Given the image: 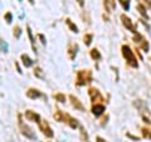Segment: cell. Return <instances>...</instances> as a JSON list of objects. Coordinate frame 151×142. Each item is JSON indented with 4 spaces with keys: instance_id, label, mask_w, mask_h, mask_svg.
I'll return each instance as SVG.
<instances>
[{
    "instance_id": "10",
    "label": "cell",
    "mask_w": 151,
    "mask_h": 142,
    "mask_svg": "<svg viewBox=\"0 0 151 142\" xmlns=\"http://www.w3.org/2000/svg\"><path fill=\"white\" fill-rule=\"evenodd\" d=\"M105 111H106V107L103 103H94V105H92V113L96 117H100Z\"/></svg>"
},
{
    "instance_id": "5",
    "label": "cell",
    "mask_w": 151,
    "mask_h": 142,
    "mask_svg": "<svg viewBox=\"0 0 151 142\" xmlns=\"http://www.w3.org/2000/svg\"><path fill=\"white\" fill-rule=\"evenodd\" d=\"M38 126H39V130L43 132V133L47 136V137H49V138H52V137L54 136V133H53V130L50 128V126H49V123L47 122L45 120H40L39 122H38Z\"/></svg>"
},
{
    "instance_id": "19",
    "label": "cell",
    "mask_w": 151,
    "mask_h": 142,
    "mask_svg": "<svg viewBox=\"0 0 151 142\" xmlns=\"http://www.w3.org/2000/svg\"><path fill=\"white\" fill-rule=\"evenodd\" d=\"M91 57H92L93 60H100V59H101V54H100V52H98V49L93 48V49L91 50Z\"/></svg>"
},
{
    "instance_id": "22",
    "label": "cell",
    "mask_w": 151,
    "mask_h": 142,
    "mask_svg": "<svg viewBox=\"0 0 151 142\" xmlns=\"http://www.w3.org/2000/svg\"><path fill=\"white\" fill-rule=\"evenodd\" d=\"M34 75L37 78H40V79H44V73H43V70H42V68L39 67H37L34 69Z\"/></svg>"
},
{
    "instance_id": "32",
    "label": "cell",
    "mask_w": 151,
    "mask_h": 142,
    "mask_svg": "<svg viewBox=\"0 0 151 142\" xmlns=\"http://www.w3.org/2000/svg\"><path fill=\"white\" fill-rule=\"evenodd\" d=\"M38 37H39V38H40V39H42V43H43V44H44V43H45V39H44V37H43V35H42V34H39V35H38Z\"/></svg>"
},
{
    "instance_id": "11",
    "label": "cell",
    "mask_w": 151,
    "mask_h": 142,
    "mask_svg": "<svg viewBox=\"0 0 151 142\" xmlns=\"http://www.w3.org/2000/svg\"><path fill=\"white\" fill-rule=\"evenodd\" d=\"M77 50H78V44L77 43H72L68 45V57L70 60H73L77 55Z\"/></svg>"
},
{
    "instance_id": "17",
    "label": "cell",
    "mask_w": 151,
    "mask_h": 142,
    "mask_svg": "<svg viewBox=\"0 0 151 142\" xmlns=\"http://www.w3.org/2000/svg\"><path fill=\"white\" fill-rule=\"evenodd\" d=\"M20 58H22V60H23V64H24L27 68H28V67H32V65H33V60H32L27 54H22Z\"/></svg>"
},
{
    "instance_id": "30",
    "label": "cell",
    "mask_w": 151,
    "mask_h": 142,
    "mask_svg": "<svg viewBox=\"0 0 151 142\" xmlns=\"http://www.w3.org/2000/svg\"><path fill=\"white\" fill-rule=\"evenodd\" d=\"M96 142H107V141H106V140H103L102 137H100V136H98L97 138H96Z\"/></svg>"
},
{
    "instance_id": "16",
    "label": "cell",
    "mask_w": 151,
    "mask_h": 142,
    "mask_svg": "<svg viewBox=\"0 0 151 142\" xmlns=\"http://www.w3.org/2000/svg\"><path fill=\"white\" fill-rule=\"evenodd\" d=\"M27 30H28V37H29V39H30L32 48H33V50H34V53H35V52H37V48H35V40H34V38H33V33H32L30 27H27Z\"/></svg>"
},
{
    "instance_id": "7",
    "label": "cell",
    "mask_w": 151,
    "mask_h": 142,
    "mask_svg": "<svg viewBox=\"0 0 151 142\" xmlns=\"http://www.w3.org/2000/svg\"><path fill=\"white\" fill-rule=\"evenodd\" d=\"M142 120L145 121V125H146L145 127H142V130H141L142 137L151 140V120L149 118V116H142Z\"/></svg>"
},
{
    "instance_id": "8",
    "label": "cell",
    "mask_w": 151,
    "mask_h": 142,
    "mask_svg": "<svg viewBox=\"0 0 151 142\" xmlns=\"http://www.w3.org/2000/svg\"><path fill=\"white\" fill-rule=\"evenodd\" d=\"M121 20H122V24H124V27L126 28V29H129L130 32H132L134 34H136V28L135 25L132 24V22H131V19L129 16H126V14H122L121 15Z\"/></svg>"
},
{
    "instance_id": "27",
    "label": "cell",
    "mask_w": 151,
    "mask_h": 142,
    "mask_svg": "<svg viewBox=\"0 0 151 142\" xmlns=\"http://www.w3.org/2000/svg\"><path fill=\"white\" fill-rule=\"evenodd\" d=\"M79 130H81V137H82V140H83L84 142H89V141H88V136H87L86 131H84V128H83L82 126H79Z\"/></svg>"
},
{
    "instance_id": "26",
    "label": "cell",
    "mask_w": 151,
    "mask_h": 142,
    "mask_svg": "<svg viewBox=\"0 0 151 142\" xmlns=\"http://www.w3.org/2000/svg\"><path fill=\"white\" fill-rule=\"evenodd\" d=\"M92 38H93L92 34H86V35H84V38H83L84 44H86V45H89V44H91V43H92Z\"/></svg>"
},
{
    "instance_id": "21",
    "label": "cell",
    "mask_w": 151,
    "mask_h": 142,
    "mask_svg": "<svg viewBox=\"0 0 151 142\" xmlns=\"http://www.w3.org/2000/svg\"><path fill=\"white\" fill-rule=\"evenodd\" d=\"M53 118H54L55 121H58V122H62L63 121V112L59 111V110H57L55 113L53 115Z\"/></svg>"
},
{
    "instance_id": "13",
    "label": "cell",
    "mask_w": 151,
    "mask_h": 142,
    "mask_svg": "<svg viewBox=\"0 0 151 142\" xmlns=\"http://www.w3.org/2000/svg\"><path fill=\"white\" fill-rule=\"evenodd\" d=\"M69 99H70V102H72V106L76 108V110L84 111V106L82 105L81 102H79V99H78V98H76L73 94H70V96H69Z\"/></svg>"
},
{
    "instance_id": "20",
    "label": "cell",
    "mask_w": 151,
    "mask_h": 142,
    "mask_svg": "<svg viewBox=\"0 0 151 142\" xmlns=\"http://www.w3.org/2000/svg\"><path fill=\"white\" fill-rule=\"evenodd\" d=\"M65 23H67V25L70 28V30H72L73 33H78V28H77V25L73 24L70 19H65Z\"/></svg>"
},
{
    "instance_id": "25",
    "label": "cell",
    "mask_w": 151,
    "mask_h": 142,
    "mask_svg": "<svg viewBox=\"0 0 151 142\" xmlns=\"http://www.w3.org/2000/svg\"><path fill=\"white\" fill-rule=\"evenodd\" d=\"M120 4L122 5V8L125 9V10H129L130 9V0H119Z\"/></svg>"
},
{
    "instance_id": "4",
    "label": "cell",
    "mask_w": 151,
    "mask_h": 142,
    "mask_svg": "<svg viewBox=\"0 0 151 142\" xmlns=\"http://www.w3.org/2000/svg\"><path fill=\"white\" fill-rule=\"evenodd\" d=\"M134 42H135V44H137L144 52H147L149 48H150L149 42L146 40L145 38L140 34V33H136V34H135V37H134Z\"/></svg>"
},
{
    "instance_id": "14",
    "label": "cell",
    "mask_w": 151,
    "mask_h": 142,
    "mask_svg": "<svg viewBox=\"0 0 151 142\" xmlns=\"http://www.w3.org/2000/svg\"><path fill=\"white\" fill-rule=\"evenodd\" d=\"M25 118H27V120H29V121L37 122V123L40 121V116L38 115V113L33 112V111H27L25 112Z\"/></svg>"
},
{
    "instance_id": "31",
    "label": "cell",
    "mask_w": 151,
    "mask_h": 142,
    "mask_svg": "<svg viewBox=\"0 0 151 142\" xmlns=\"http://www.w3.org/2000/svg\"><path fill=\"white\" fill-rule=\"evenodd\" d=\"M76 1L78 3L79 6H83V5H84V0H76Z\"/></svg>"
},
{
    "instance_id": "6",
    "label": "cell",
    "mask_w": 151,
    "mask_h": 142,
    "mask_svg": "<svg viewBox=\"0 0 151 142\" xmlns=\"http://www.w3.org/2000/svg\"><path fill=\"white\" fill-rule=\"evenodd\" d=\"M88 94H89V97H91V101L93 102V105L94 103H102L103 102V97L98 89L91 87L88 89Z\"/></svg>"
},
{
    "instance_id": "23",
    "label": "cell",
    "mask_w": 151,
    "mask_h": 142,
    "mask_svg": "<svg viewBox=\"0 0 151 142\" xmlns=\"http://www.w3.org/2000/svg\"><path fill=\"white\" fill-rule=\"evenodd\" d=\"M137 10L140 11V14H141V15H142L145 19H149V15H147V13H146V9H145L142 5H141V4H139V5H137Z\"/></svg>"
},
{
    "instance_id": "1",
    "label": "cell",
    "mask_w": 151,
    "mask_h": 142,
    "mask_svg": "<svg viewBox=\"0 0 151 142\" xmlns=\"http://www.w3.org/2000/svg\"><path fill=\"white\" fill-rule=\"evenodd\" d=\"M121 50H122V55H124V58L126 59L127 64L132 68H137L139 67L137 59H136V55H135V53L132 52V49L130 48V47L129 45H122Z\"/></svg>"
},
{
    "instance_id": "9",
    "label": "cell",
    "mask_w": 151,
    "mask_h": 142,
    "mask_svg": "<svg viewBox=\"0 0 151 142\" xmlns=\"http://www.w3.org/2000/svg\"><path fill=\"white\" fill-rule=\"evenodd\" d=\"M63 121L70 127V128H74V130H76V128H78V127H79L78 121L76 120V118L70 117L68 113H64V112H63ZM63 121H62V122H63Z\"/></svg>"
},
{
    "instance_id": "2",
    "label": "cell",
    "mask_w": 151,
    "mask_h": 142,
    "mask_svg": "<svg viewBox=\"0 0 151 142\" xmlns=\"http://www.w3.org/2000/svg\"><path fill=\"white\" fill-rule=\"evenodd\" d=\"M92 82V72L89 69L78 70L76 75V84L77 86H86Z\"/></svg>"
},
{
    "instance_id": "29",
    "label": "cell",
    "mask_w": 151,
    "mask_h": 142,
    "mask_svg": "<svg viewBox=\"0 0 151 142\" xmlns=\"http://www.w3.org/2000/svg\"><path fill=\"white\" fill-rule=\"evenodd\" d=\"M4 18H5V22L8 23V24H10L12 20H13V15H12V13H6V14H5V16H4Z\"/></svg>"
},
{
    "instance_id": "28",
    "label": "cell",
    "mask_w": 151,
    "mask_h": 142,
    "mask_svg": "<svg viewBox=\"0 0 151 142\" xmlns=\"http://www.w3.org/2000/svg\"><path fill=\"white\" fill-rule=\"evenodd\" d=\"M13 34H14V37H15L17 38V39H19V38H20V34H22V29H20V27H15V28H14V33H13Z\"/></svg>"
},
{
    "instance_id": "24",
    "label": "cell",
    "mask_w": 151,
    "mask_h": 142,
    "mask_svg": "<svg viewBox=\"0 0 151 142\" xmlns=\"http://www.w3.org/2000/svg\"><path fill=\"white\" fill-rule=\"evenodd\" d=\"M54 99H57V101H58V102H65V96H64V94H62V93H57V94H54Z\"/></svg>"
},
{
    "instance_id": "3",
    "label": "cell",
    "mask_w": 151,
    "mask_h": 142,
    "mask_svg": "<svg viewBox=\"0 0 151 142\" xmlns=\"http://www.w3.org/2000/svg\"><path fill=\"white\" fill-rule=\"evenodd\" d=\"M19 127H20V131H22V135L25 136L29 140H35V133L33 132V130L30 128L28 125H25L24 122L22 121V117L19 116Z\"/></svg>"
},
{
    "instance_id": "18",
    "label": "cell",
    "mask_w": 151,
    "mask_h": 142,
    "mask_svg": "<svg viewBox=\"0 0 151 142\" xmlns=\"http://www.w3.org/2000/svg\"><path fill=\"white\" fill-rule=\"evenodd\" d=\"M8 49H9L8 43L0 38V53H8Z\"/></svg>"
},
{
    "instance_id": "12",
    "label": "cell",
    "mask_w": 151,
    "mask_h": 142,
    "mask_svg": "<svg viewBox=\"0 0 151 142\" xmlns=\"http://www.w3.org/2000/svg\"><path fill=\"white\" fill-rule=\"evenodd\" d=\"M27 96L30 99H37L39 97H43V93H42L40 91H38V89H35V88H29L27 91Z\"/></svg>"
},
{
    "instance_id": "15",
    "label": "cell",
    "mask_w": 151,
    "mask_h": 142,
    "mask_svg": "<svg viewBox=\"0 0 151 142\" xmlns=\"http://www.w3.org/2000/svg\"><path fill=\"white\" fill-rule=\"evenodd\" d=\"M103 5H105L106 11L111 13V11L115 10V8H116V1H115V0H105Z\"/></svg>"
}]
</instances>
